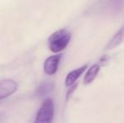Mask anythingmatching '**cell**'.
Listing matches in <instances>:
<instances>
[{"instance_id":"5b68a950","label":"cell","mask_w":124,"mask_h":123,"mask_svg":"<svg viewBox=\"0 0 124 123\" xmlns=\"http://www.w3.org/2000/svg\"><path fill=\"white\" fill-rule=\"evenodd\" d=\"M87 67H88V65L85 64V65L82 66V67L74 69V70L71 71L70 72H69L65 79V85L69 88L70 86L76 84V81L78 80L80 78V76L84 73V72L86 70Z\"/></svg>"},{"instance_id":"3957f363","label":"cell","mask_w":124,"mask_h":123,"mask_svg":"<svg viewBox=\"0 0 124 123\" xmlns=\"http://www.w3.org/2000/svg\"><path fill=\"white\" fill-rule=\"evenodd\" d=\"M18 84L15 80L5 79L0 81V100L10 96L17 90Z\"/></svg>"},{"instance_id":"9c48e42d","label":"cell","mask_w":124,"mask_h":123,"mask_svg":"<svg viewBox=\"0 0 124 123\" xmlns=\"http://www.w3.org/2000/svg\"><path fill=\"white\" fill-rule=\"evenodd\" d=\"M110 59H111V58H110L109 55H107V54L103 55L99 60V65L101 66V67H106V66H107L108 64H109Z\"/></svg>"},{"instance_id":"ba28073f","label":"cell","mask_w":124,"mask_h":123,"mask_svg":"<svg viewBox=\"0 0 124 123\" xmlns=\"http://www.w3.org/2000/svg\"><path fill=\"white\" fill-rule=\"evenodd\" d=\"M100 69H101V66L99 64H93L91 67H90L84 78V84H89L93 82L98 75Z\"/></svg>"},{"instance_id":"8fae6325","label":"cell","mask_w":124,"mask_h":123,"mask_svg":"<svg viewBox=\"0 0 124 123\" xmlns=\"http://www.w3.org/2000/svg\"><path fill=\"white\" fill-rule=\"evenodd\" d=\"M1 117H2V115H1V114H0V119H1Z\"/></svg>"},{"instance_id":"8992f818","label":"cell","mask_w":124,"mask_h":123,"mask_svg":"<svg viewBox=\"0 0 124 123\" xmlns=\"http://www.w3.org/2000/svg\"><path fill=\"white\" fill-rule=\"evenodd\" d=\"M55 87V84L52 81H44L42 82L37 88L36 90V95L38 97H45L48 95Z\"/></svg>"},{"instance_id":"52a82bcc","label":"cell","mask_w":124,"mask_h":123,"mask_svg":"<svg viewBox=\"0 0 124 123\" xmlns=\"http://www.w3.org/2000/svg\"><path fill=\"white\" fill-rule=\"evenodd\" d=\"M123 40H124V26L122 27V28L112 36V38H111L109 42H108L106 49V50L114 49V48H116V46H118L120 44L123 43Z\"/></svg>"},{"instance_id":"6da1fadb","label":"cell","mask_w":124,"mask_h":123,"mask_svg":"<svg viewBox=\"0 0 124 123\" xmlns=\"http://www.w3.org/2000/svg\"><path fill=\"white\" fill-rule=\"evenodd\" d=\"M71 37V33L66 29H61L52 33L48 38V46L51 51L58 53L63 51L70 42Z\"/></svg>"},{"instance_id":"277c9868","label":"cell","mask_w":124,"mask_h":123,"mask_svg":"<svg viewBox=\"0 0 124 123\" xmlns=\"http://www.w3.org/2000/svg\"><path fill=\"white\" fill-rule=\"evenodd\" d=\"M61 58H62V55L61 54L53 55V56L49 57L45 61L44 65H43L45 73H46L47 75H54L57 72Z\"/></svg>"},{"instance_id":"7a4b0ae2","label":"cell","mask_w":124,"mask_h":123,"mask_svg":"<svg viewBox=\"0 0 124 123\" xmlns=\"http://www.w3.org/2000/svg\"><path fill=\"white\" fill-rule=\"evenodd\" d=\"M54 118L53 100L47 98L43 101L36 113L34 123H52Z\"/></svg>"},{"instance_id":"30bf717a","label":"cell","mask_w":124,"mask_h":123,"mask_svg":"<svg viewBox=\"0 0 124 123\" xmlns=\"http://www.w3.org/2000/svg\"><path fill=\"white\" fill-rule=\"evenodd\" d=\"M77 86H78V83H76V84H74V85L70 86V87L69 88V90H68L67 92V94H66V100H69V99L70 98L71 94H72L74 92V90L77 89Z\"/></svg>"}]
</instances>
